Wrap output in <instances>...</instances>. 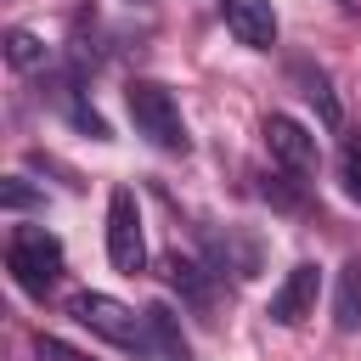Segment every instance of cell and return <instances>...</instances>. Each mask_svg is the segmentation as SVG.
Listing matches in <instances>:
<instances>
[{"mask_svg": "<svg viewBox=\"0 0 361 361\" xmlns=\"http://www.w3.org/2000/svg\"><path fill=\"white\" fill-rule=\"evenodd\" d=\"M124 107H130V124H135V135H147L158 152H186L192 147V135H186V118H180V107H175V96L158 85V79H130V90H124Z\"/></svg>", "mask_w": 361, "mask_h": 361, "instance_id": "cell-1", "label": "cell"}, {"mask_svg": "<svg viewBox=\"0 0 361 361\" xmlns=\"http://www.w3.org/2000/svg\"><path fill=\"white\" fill-rule=\"evenodd\" d=\"M6 271H11V282H17L23 293L45 299V293L56 288V276H62V243H56L45 226H17V231L6 237Z\"/></svg>", "mask_w": 361, "mask_h": 361, "instance_id": "cell-2", "label": "cell"}, {"mask_svg": "<svg viewBox=\"0 0 361 361\" xmlns=\"http://www.w3.org/2000/svg\"><path fill=\"white\" fill-rule=\"evenodd\" d=\"M107 259L113 271L135 276L147 265V237H141V209H135V192L130 186H113L107 197Z\"/></svg>", "mask_w": 361, "mask_h": 361, "instance_id": "cell-3", "label": "cell"}, {"mask_svg": "<svg viewBox=\"0 0 361 361\" xmlns=\"http://www.w3.org/2000/svg\"><path fill=\"white\" fill-rule=\"evenodd\" d=\"M265 152H271V164L288 169L293 180H316V169H322L316 135H310L299 118H288V113H271V118H265Z\"/></svg>", "mask_w": 361, "mask_h": 361, "instance_id": "cell-4", "label": "cell"}, {"mask_svg": "<svg viewBox=\"0 0 361 361\" xmlns=\"http://www.w3.org/2000/svg\"><path fill=\"white\" fill-rule=\"evenodd\" d=\"M68 316L79 322V327H90L96 338H107V344H141V316L124 305V299H113V293H79L73 305H68Z\"/></svg>", "mask_w": 361, "mask_h": 361, "instance_id": "cell-5", "label": "cell"}, {"mask_svg": "<svg viewBox=\"0 0 361 361\" xmlns=\"http://www.w3.org/2000/svg\"><path fill=\"white\" fill-rule=\"evenodd\" d=\"M316 293H322V271L305 259V265H293V271L276 282V293H271L265 316H271V322H282V327H293V322H305V316L316 310Z\"/></svg>", "mask_w": 361, "mask_h": 361, "instance_id": "cell-6", "label": "cell"}, {"mask_svg": "<svg viewBox=\"0 0 361 361\" xmlns=\"http://www.w3.org/2000/svg\"><path fill=\"white\" fill-rule=\"evenodd\" d=\"M220 17H226L237 45H248V51L276 45V6L271 0H220Z\"/></svg>", "mask_w": 361, "mask_h": 361, "instance_id": "cell-7", "label": "cell"}, {"mask_svg": "<svg viewBox=\"0 0 361 361\" xmlns=\"http://www.w3.org/2000/svg\"><path fill=\"white\" fill-rule=\"evenodd\" d=\"M141 350H152V361H192V344L180 333V316L164 299H152L141 310Z\"/></svg>", "mask_w": 361, "mask_h": 361, "instance_id": "cell-8", "label": "cell"}, {"mask_svg": "<svg viewBox=\"0 0 361 361\" xmlns=\"http://www.w3.org/2000/svg\"><path fill=\"white\" fill-rule=\"evenodd\" d=\"M209 254H214V271H220V276H226V271H237V276H254V271H259V243L243 237V231H231V226H226V237H220V231L209 237Z\"/></svg>", "mask_w": 361, "mask_h": 361, "instance_id": "cell-9", "label": "cell"}, {"mask_svg": "<svg viewBox=\"0 0 361 361\" xmlns=\"http://www.w3.org/2000/svg\"><path fill=\"white\" fill-rule=\"evenodd\" d=\"M333 327L338 333H361V259H350L333 282Z\"/></svg>", "mask_w": 361, "mask_h": 361, "instance_id": "cell-10", "label": "cell"}, {"mask_svg": "<svg viewBox=\"0 0 361 361\" xmlns=\"http://www.w3.org/2000/svg\"><path fill=\"white\" fill-rule=\"evenodd\" d=\"M51 102H56V107H62V113H68V118H73V124L90 135V141H107V118H102V113L85 102V90H79L73 79H56V85H51Z\"/></svg>", "mask_w": 361, "mask_h": 361, "instance_id": "cell-11", "label": "cell"}, {"mask_svg": "<svg viewBox=\"0 0 361 361\" xmlns=\"http://www.w3.org/2000/svg\"><path fill=\"white\" fill-rule=\"evenodd\" d=\"M293 79H299V90H305V102L316 107V118H322V124H338V118H344V113H338V96H333V79H327L322 68L299 62V68H293Z\"/></svg>", "mask_w": 361, "mask_h": 361, "instance_id": "cell-12", "label": "cell"}, {"mask_svg": "<svg viewBox=\"0 0 361 361\" xmlns=\"http://www.w3.org/2000/svg\"><path fill=\"white\" fill-rule=\"evenodd\" d=\"M169 282H175V288H180V293H186V299H192V305H197L203 316L214 310V288H209V265H192V259H180V254H175V259H169Z\"/></svg>", "mask_w": 361, "mask_h": 361, "instance_id": "cell-13", "label": "cell"}, {"mask_svg": "<svg viewBox=\"0 0 361 361\" xmlns=\"http://www.w3.org/2000/svg\"><path fill=\"white\" fill-rule=\"evenodd\" d=\"M6 62H11L17 73L39 68V62H45V45H39V34H28V28H6Z\"/></svg>", "mask_w": 361, "mask_h": 361, "instance_id": "cell-14", "label": "cell"}, {"mask_svg": "<svg viewBox=\"0 0 361 361\" xmlns=\"http://www.w3.org/2000/svg\"><path fill=\"white\" fill-rule=\"evenodd\" d=\"M0 209H6V214H23V209H45V192H34L23 175H6V180H0Z\"/></svg>", "mask_w": 361, "mask_h": 361, "instance_id": "cell-15", "label": "cell"}, {"mask_svg": "<svg viewBox=\"0 0 361 361\" xmlns=\"http://www.w3.org/2000/svg\"><path fill=\"white\" fill-rule=\"evenodd\" d=\"M338 180H344V192L361 203V135L344 141V152H338Z\"/></svg>", "mask_w": 361, "mask_h": 361, "instance_id": "cell-16", "label": "cell"}, {"mask_svg": "<svg viewBox=\"0 0 361 361\" xmlns=\"http://www.w3.org/2000/svg\"><path fill=\"white\" fill-rule=\"evenodd\" d=\"M34 361H96V355L73 350V344H68V338H56V333H39V338H34Z\"/></svg>", "mask_w": 361, "mask_h": 361, "instance_id": "cell-17", "label": "cell"}, {"mask_svg": "<svg viewBox=\"0 0 361 361\" xmlns=\"http://www.w3.org/2000/svg\"><path fill=\"white\" fill-rule=\"evenodd\" d=\"M338 6H344V11H361V0H338Z\"/></svg>", "mask_w": 361, "mask_h": 361, "instance_id": "cell-18", "label": "cell"}, {"mask_svg": "<svg viewBox=\"0 0 361 361\" xmlns=\"http://www.w3.org/2000/svg\"><path fill=\"white\" fill-rule=\"evenodd\" d=\"M130 6H147V0H130Z\"/></svg>", "mask_w": 361, "mask_h": 361, "instance_id": "cell-19", "label": "cell"}]
</instances>
